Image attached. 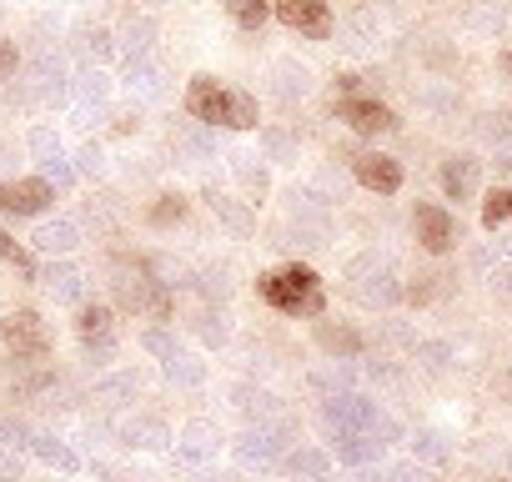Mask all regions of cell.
I'll list each match as a JSON object with an SVG mask.
<instances>
[{
    "mask_svg": "<svg viewBox=\"0 0 512 482\" xmlns=\"http://www.w3.org/2000/svg\"><path fill=\"white\" fill-rule=\"evenodd\" d=\"M186 111L201 126H226V131H256L262 111H256V96L241 86H226L216 76H191L186 86Z\"/></svg>",
    "mask_w": 512,
    "mask_h": 482,
    "instance_id": "cell-1",
    "label": "cell"
},
{
    "mask_svg": "<svg viewBox=\"0 0 512 482\" xmlns=\"http://www.w3.org/2000/svg\"><path fill=\"white\" fill-rule=\"evenodd\" d=\"M256 292H262L277 312L287 317H322L327 312V297H322V282L312 267H282V272H267L262 282H256Z\"/></svg>",
    "mask_w": 512,
    "mask_h": 482,
    "instance_id": "cell-2",
    "label": "cell"
},
{
    "mask_svg": "<svg viewBox=\"0 0 512 482\" xmlns=\"http://www.w3.org/2000/svg\"><path fill=\"white\" fill-rule=\"evenodd\" d=\"M111 287H116V302H121L126 312H151L156 322H166V317L176 312L166 282H156L146 262H116V282H111Z\"/></svg>",
    "mask_w": 512,
    "mask_h": 482,
    "instance_id": "cell-3",
    "label": "cell"
},
{
    "mask_svg": "<svg viewBox=\"0 0 512 482\" xmlns=\"http://www.w3.org/2000/svg\"><path fill=\"white\" fill-rule=\"evenodd\" d=\"M0 342H6V352H11L16 362H41V357L51 352V332H46V322H41L36 312H26V307L0 322Z\"/></svg>",
    "mask_w": 512,
    "mask_h": 482,
    "instance_id": "cell-4",
    "label": "cell"
},
{
    "mask_svg": "<svg viewBox=\"0 0 512 482\" xmlns=\"http://www.w3.org/2000/svg\"><path fill=\"white\" fill-rule=\"evenodd\" d=\"M412 231H417V241H422V252H432V257L452 252V247H457V236H462L457 216H452L447 206H437V201H417V211H412Z\"/></svg>",
    "mask_w": 512,
    "mask_h": 482,
    "instance_id": "cell-5",
    "label": "cell"
},
{
    "mask_svg": "<svg viewBox=\"0 0 512 482\" xmlns=\"http://www.w3.org/2000/svg\"><path fill=\"white\" fill-rule=\"evenodd\" d=\"M272 16H277L287 31L307 36V41H327V36H332V26H337L327 0H277Z\"/></svg>",
    "mask_w": 512,
    "mask_h": 482,
    "instance_id": "cell-6",
    "label": "cell"
},
{
    "mask_svg": "<svg viewBox=\"0 0 512 482\" xmlns=\"http://www.w3.org/2000/svg\"><path fill=\"white\" fill-rule=\"evenodd\" d=\"M56 201V186L46 176H21V181H0V211L11 216H41Z\"/></svg>",
    "mask_w": 512,
    "mask_h": 482,
    "instance_id": "cell-7",
    "label": "cell"
},
{
    "mask_svg": "<svg viewBox=\"0 0 512 482\" xmlns=\"http://www.w3.org/2000/svg\"><path fill=\"white\" fill-rule=\"evenodd\" d=\"M337 121H347L352 131L362 136H382V131H397V111L382 106L377 96H342L337 101Z\"/></svg>",
    "mask_w": 512,
    "mask_h": 482,
    "instance_id": "cell-8",
    "label": "cell"
},
{
    "mask_svg": "<svg viewBox=\"0 0 512 482\" xmlns=\"http://www.w3.org/2000/svg\"><path fill=\"white\" fill-rule=\"evenodd\" d=\"M352 171H357V181H362L367 191H377V196H397V191H402V161H392V156H382V151L357 156Z\"/></svg>",
    "mask_w": 512,
    "mask_h": 482,
    "instance_id": "cell-9",
    "label": "cell"
},
{
    "mask_svg": "<svg viewBox=\"0 0 512 482\" xmlns=\"http://www.w3.org/2000/svg\"><path fill=\"white\" fill-rule=\"evenodd\" d=\"M322 417H327V427L352 432V427H372L382 412H377V402H367V397H357V392H337V397H327Z\"/></svg>",
    "mask_w": 512,
    "mask_h": 482,
    "instance_id": "cell-10",
    "label": "cell"
},
{
    "mask_svg": "<svg viewBox=\"0 0 512 482\" xmlns=\"http://www.w3.org/2000/svg\"><path fill=\"white\" fill-rule=\"evenodd\" d=\"M236 457L246 462V467H272L277 457H282V432L277 427H246L241 437H236Z\"/></svg>",
    "mask_w": 512,
    "mask_h": 482,
    "instance_id": "cell-11",
    "label": "cell"
},
{
    "mask_svg": "<svg viewBox=\"0 0 512 482\" xmlns=\"http://www.w3.org/2000/svg\"><path fill=\"white\" fill-rule=\"evenodd\" d=\"M206 206H211V216H216L231 236H251V231H256V206H246V201H236V196H226V191H216V186H206Z\"/></svg>",
    "mask_w": 512,
    "mask_h": 482,
    "instance_id": "cell-12",
    "label": "cell"
},
{
    "mask_svg": "<svg viewBox=\"0 0 512 482\" xmlns=\"http://www.w3.org/2000/svg\"><path fill=\"white\" fill-rule=\"evenodd\" d=\"M382 437L372 432V427H352V432H337V442H332V452H337V462H347V467H367V462H377L382 457Z\"/></svg>",
    "mask_w": 512,
    "mask_h": 482,
    "instance_id": "cell-13",
    "label": "cell"
},
{
    "mask_svg": "<svg viewBox=\"0 0 512 482\" xmlns=\"http://www.w3.org/2000/svg\"><path fill=\"white\" fill-rule=\"evenodd\" d=\"M231 176L241 181L246 206H262V201L272 196V176H267V166L256 161V156H246V151H236V156H231Z\"/></svg>",
    "mask_w": 512,
    "mask_h": 482,
    "instance_id": "cell-14",
    "label": "cell"
},
{
    "mask_svg": "<svg viewBox=\"0 0 512 482\" xmlns=\"http://www.w3.org/2000/svg\"><path fill=\"white\" fill-rule=\"evenodd\" d=\"M76 332H81V342L96 352H111V342H116V317H111V307H81V317H76Z\"/></svg>",
    "mask_w": 512,
    "mask_h": 482,
    "instance_id": "cell-15",
    "label": "cell"
},
{
    "mask_svg": "<svg viewBox=\"0 0 512 482\" xmlns=\"http://www.w3.org/2000/svg\"><path fill=\"white\" fill-rule=\"evenodd\" d=\"M317 347L332 352V357H362L367 337L357 327H342V322H317Z\"/></svg>",
    "mask_w": 512,
    "mask_h": 482,
    "instance_id": "cell-16",
    "label": "cell"
},
{
    "mask_svg": "<svg viewBox=\"0 0 512 482\" xmlns=\"http://www.w3.org/2000/svg\"><path fill=\"white\" fill-rule=\"evenodd\" d=\"M477 166H482V161H472V156H447V161H442V191H447L452 201H467V196L477 191Z\"/></svg>",
    "mask_w": 512,
    "mask_h": 482,
    "instance_id": "cell-17",
    "label": "cell"
},
{
    "mask_svg": "<svg viewBox=\"0 0 512 482\" xmlns=\"http://www.w3.org/2000/svg\"><path fill=\"white\" fill-rule=\"evenodd\" d=\"M0 262H6V267H11L21 282H36V257L21 247V241H16L6 226H0Z\"/></svg>",
    "mask_w": 512,
    "mask_h": 482,
    "instance_id": "cell-18",
    "label": "cell"
},
{
    "mask_svg": "<svg viewBox=\"0 0 512 482\" xmlns=\"http://www.w3.org/2000/svg\"><path fill=\"white\" fill-rule=\"evenodd\" d=\"M272 6H277V0H226V11H231V21L241 31H262L267 16H272Z\"/></svg>",
    "mask_w": 512,
    "mask_h": 482,
    "instance_id": "cell-19",
    "label": "cell"
},
{
    "mask_svg": "<svg viewBox=\"0 0 512 482\" xmlns=\"http://www.w3.org/2000/svg\"><path fill=\"white\" fill-rule=\"evenodd\" d=\"M312 91V71L297 66V61H277V96L292 101V96H307Z\"/></svg>",
    "mask_w": 512,
    "mask_h": 482,
    "instance_id": "cell-20",
    "label": "cell"
},
{
    "mask_svg": "<svg viewBox=\"0 0 512 482\" xmlns=\"http://www.w3.org/2000/svg\"><path fill=\"white\" fill-rule=\"evenodd\" d=\"M216 442H221V437H216L211 422H186V432H181V452H186V457H211Z\"/></svg>",
    "mask_w": 512,
    "mask_h": 482,
    "instance_id": "cell-21",
    "label": "cell"
},
{
    "mask_svg": "<svg viewBox=\"0 0 512 482\" xmlns=\"http://www.w3.org/2000/svg\"><path fill=\"white\" fill-rule=\"evenodd\" d=\"M287 472H292V477H307V482H322V477H327V452L302 447V452L287 457Z\"/></svg>",
    "mask_w": 512,
    "mask_h": 482,
    "instance_id": "cell-22",
    "label": "cell"
},
{
    "mask_svg": "<svg viewBox=\"0 0 512 482\" xmlns=\"http://www.w3.org/2000/svg\"><path fill=\"white\" fill-rule=\"evenodd\" d=\"M502 221H512V186H497V191H487V201H482V226L497 231Z\"/></svg>",
    "mask_w": 512,
    "mask_h": 482,
    "instance_id": "cell-23",
    "label": "cell"
},
{
    "mask_svg": "<svg viewBox=\"0 0 512 482\" xmlns=\"http://www.w3.org/2000/svg\"><path fill=\"white\" fill-rule=\"evenodd\" d=\"M146 216H151V226H176V221H186V196L166 191V196H156V206Z\"/></svg>",
    "mask_w": 512,
    "mask_h": 482,
    "instance_id": "cell-24",
    "label": "cell"
},
{
    "mask_svg": "<svg viewBox=\"0 0 512 482\" xmlns=\"http://www.w3.org/2000/svg\"><path fill=\"white\" fill-rule=\"evenodd\" d=\"M262 151H267V161H297V136L267 126V131H262Z\"/></svg>",
    "mask_w": 512,
    "mask_h": 482,
    "instance_id": "cell-25",
    "label": "cell"
},
{
    "mask_svg": "<svg viewBox=\"0 0 512 482\" xmlns=\"http://www.w3.org/2000/svg\"><path fill=\"white\" fill-rule=\"evenodd\" d=\"M36 247H41V252H71V247H76V226H66V221L46 226V231L36 236Z\"/></svg>",
    "mask_w": 512,
    "mask_h": 482,
    "instance_id": "cell-26",
    "label": "cell"
},
{
    "mask_svg": "<svg viewBox=\"0 0 512 482\" xmlns=\"http://www.w3.org/2000/svg\"><path fill=\"white\" fill-rule=\"evenodd\" d=\"M236 407H241L246 417H267V412H272V397H267V392H251V387H236Z\"/></svg>",
    "mask_w": 512,
    "mask_h": 482,
    "instance_id": "cell-27",
    "label": "cell"
},
{
    "mask_svg": "<svg viewBox=\"0 0 512 482\" xmlns=\"http://www.w3.org/2000/svg\"><path fill=\"white\" fill-rule=\"evenodd\" d=\"M131 442L136 447H166L171 432H166V422H141V427H131Z\"/></svg>",
    "mask_w": 512,
    "mask_h": 482,
    "instance_id": "cell-28",
    "label": "cell"
},
{
    "mask_svg": "<svg viewBox=\"0 0 512 482\" xmlns=\"http://www.w3.org/2000/svg\"><path fill=\"white\" fill-rule=\"evenodd\" d=\"M36 452H41L46 462H56V467H66V472L76 467V452H66V447H61L56 437H36Z\"/></svg>",
    "mask_w": 512,
    "mask_h": 482,
    "instance_id": "cell-29",
    "label": "cell"
},
{
    "mask_svg": "<svg viewBox=\"0 0 512 482\" xmlns=\"http://www.w3.org/2000/svg\"><path fill=\"white\" fill-rule=\"evenodd\" d=\"M81 46H86L96 61H106V56H111V31H101V26H86V31H81Z\"/></svg>",
    "mask_w": 512,
    "mask_h": 482,
    "instance_id": "cell-30",
    "label": "cell"
},
{
    "mask_svg": "<svg viewBox=\"0 0 512 482\" xmlns=\"http://www.w3.org/2000/svg\"><path fill=\"white\" fill-rule=\"evenodd\" d=\"M166 372H171V377H181V382H191V387H196V382L206 377V372H201V362H191L186 352H176V357L166 362Z\"/></svg>",
    "mask_w": 512,
    "mask_h": 482,
    "instance_id": "cell-31",
    "label": "cell"
},
{
    "mask_svg": "<svg viewBox=\"0 0 512 482\" xmlns=\"http://www.w3.org/2000/svg\"><path fill=\"white\" fill-rule=\"evenodd\" d=\"M146 347H151V352H156V357H161V362H171V357H176V352H181V347H176V337H171V332H146Z\"/></svg>",
    "mask_w": 512,
    "mask_h": 482,
    "instance_id": "cell-32",
    "label": "cell"
},
{
    "mask_svg": "<svg viewBox=\"0 0 512 482\" xmlns=\"http://www.w3.org/2000/svg\"><path fill=\"white\" fill-rule=\"evenodd\" d=\"M16 61H21V56H16V41H0V81L16 76Z\"/></svg>",
    "mask_w": 512,
    "mask_h": 482,
    "instance_id": "cell-33",
    "label": "cell"
},
{
    "mask_svg": "<svg viewBox=\"0 0 512 482\" xmlns=\"http://www.w3.org/2000/svg\"><path fill=\"white\" fill-rule=\"evenodd\" d=\"M201 337L221 347V342H226V327H221V317H201Z\"/></svg>",
    "mask_w": 512,
    "mask_h": 482,
    "instance_id": "cell-34",
    "label": "cell"
},
{
    "mask_svg": "<svg viewBox=\"0 0 512 482\" xmlns=\"http://www.w3.org/2000/svg\"><path fill=\"white\" fill-rule=\"evenodd\" d=\"M81 91H86V96H106V76H101V71H86V76H81Z\"/></svg>",
    "mask_w": 512,
    "mask_h": 482,
    "instance_id": "cell-35",
    "label": "cell"
},
{
    "mask_svg": "<svg viewBox=\"0 0 512 482\" xmlns=\"http://www.w3.org/2000/svg\"><path fill=\"white\" fill-rule=\"evenodd\" d=\"M126 36H131V41H126L131 51H146V46H151V26H131Z\"/></svg>",
    "mask_w": 512,
    "mask_h": 482,
    "instance_id": "cell-36",
    "label": "cell"
},
{
    "mask_svg": "<svg viewBox=\"0 0 512 482\" xmlns=\"http://www.w3.org/2000/svg\"><path fill=\"white\" fill-rule=\"evenodd\" d=\"M81 171H101V151H96V146L81 151Z\"/></svg>",
    "mask_w": 512,
    "mask_h": 482,
    "instance_id": "cell-37",
    "label": "cell"
},
{
    "mask_svg": "<svg viewBox=\"0 0 512 482\" xmlns=\"http://www.w3.org/2000/svg\"><path fill=\"white\" fill-rule=\"evenodd\" d=\"M417 447H422V452H427V457H432V462H437V457H442V437H432V432H427V437H422V442H417Z\"/></svg>",
    "mask_w": 512,
    "mask_h": 482,
    "instance_id": "cell-38",
    "label": "cell"
},
{
    "mask_svg": "<svg viewBox=\"0 0 512 482\" xmlns=\"http://www.w3.org/2000/svg\"><path fill=\"white\" fill-rule=\"evenodd\" d=\"M337 86H342V96H357L362 91V76H337Z\"/></svg>",
    "mask_w": 512,
    "mask_h": 482,
    "instance_id": "cell-39",
    "label": "cell"
},
{
    "mask_svg": "<svg viewBox=\"0 0 512 482\" xmlns=\"http://www.w3.org/2000/svg\"><path fill=\"white\" fill-rule=\"evenodd\" d=\"M206 482H241V472H211Z\"/></svg>",
    "mask_w": 512,
    "mask_h": 482,
    "instance_id": "cell-40",
    "label": "cell"
},
{
    "mask_svg": "<svg viewBox=\"0 0 512 482\" xmlns=\"http://www.w3.org/2000/svg\"><path fill=\"white\" fill-rule=\"evenodd\" d=\"M502 66H507V71H512V51H507V56H502Z\"/></svg>",
    "mask_w": 512,
    "mask_h": 482,
    "instance_id": "cell-41",
    "label": "cell"
},
{
    "mask_svg": "<svg viewBox=\"0 0 512 482\" xmlns=\"http://www.w3.org/2000/svg\"><path fill=\"white\" fill-rule=\"evenodd\" d=\"M146 6H166V0H146Z\"/></svg>",
    "mask_w": 512,
    "mask_h": 482,
    "instance_id": "cell-42",
    "label": "cell"
},
{
    "mask_svg": "<svg viewBox=\"0 0 512 482\" xmlns=\"http://www.w3.org/2000/svg\"><path fill=\"white\" fill-rule=\"evenodd\" d=\"M507 247H512V241H507Z\"/></svg>",
    "mask_w": 512,
    "mask_h": 482,
    "instance_id": "cell-43",
    "label": "cell"
}]
</instances>
